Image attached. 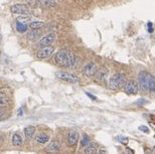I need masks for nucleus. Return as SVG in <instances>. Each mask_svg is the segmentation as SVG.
Returning a JSON list of instances; mask_svg holds the SVG:
<instances>
[{"mask_svg":"<svg viewBox=\"0 0 155 154\" xmlns=\"http://www.w3.org/2000/svg\"><path fill=\"white\" fill-rule=\"evenodd\" d=\"M148 26H149V32H151L152 31V23L149 22L148 23Z\"/></svg>","mask_w":155,"mask_h":154,"instance_id":"nucleus-28","label":"nucleus"},{"mask_svg":"<svg viewBox=\"0 0 155 154\" xmlns=\"http://www.w3.org/2000/svg\"><path fill=\"white\" fill-rule=\"evenodd\" d=\"M28 20H29L28 16H24V15H22L20 17L17 18V21H19V22H23V23H25L26 21H28Z\"/></svg>","mask_w":155,"mask_h":154,"instance_id":"nucleus-22","label":"nucleus"},{"mask_svg":"<svg viewBox=\"0 0 155 154\" xmlns=\"http://www.w3.org/2000/svg\"><path fill=\"white\" fill-rule=\"evenodd\" d=\"M29 28L31 29H41L42 27L45 26V22L43 21H39V20H34V21H31L29 24H28Z\"/></svg>","mask_w":155,"mask_h":154,"instance_id":"nucleus-16","label":"nucleus"},{"mask_svg":"<svg viewBox=\"0 0 155 154\" xmlns=\"http://www.w3.org/2000/svg\"><path fill=\"white\" fill-rule=\"evenodd\" d=\"M46 152L51 154H57L60 151V143L57 141H51L48 144V146L45 148Z\"/></svg>","mask_w":155,"mask_h":154,"instance_id":"nucleus-12","label":"nucleus"},{"mask_svg":"<svg viewBox=\"0 0 155 154\" xmlns=\"http://www.w3.org/2000/svg\"><path fill=\"white\" fill-rule=\"evenodd\" d=\"M108 76H109V71H108L107 68H99L98 71L96 74V80L98 82H105L108 79Z\"/></svg>","mask_w":155,"mask_h":154,"instance_id":"nucleus-10","label":"nucleus"},{"mask_svg":"<svg viewBox=\"0 0 155 154\" xmlns=\"http://www.w3.org/2000/svg\"><path fill=\"white\" fill-rule=\"evenodd\" d=\"M79 133L76 131V130H72L70 131L69 133V136H68V143L70 146H75L77 144L78 141H79Z\"/></svg>","mask_w":155,"mask_h":154,"instance_id":"nucleus-11","label":"nucleus"},{"mask_svg":"<svg viewBox=\"0 0 155 154\" xmlns=\"http://www.w3.org/2000/svg\"><path fill=\"white\" fill-rule=\"evenodd\" d=\"M154 82L155 81L153 76L151 74H149L148 71H142L138 75V84H139L140 89L143 92H149L150 90H152Z\"/></svg>","mask_w":155,"mask_h":154,"instance_id":"nucleus-2","label":"nucleus"},{"mask_svg":"<svg viewBox=\"0 0 155 154\" xmlns=\"http://www.w3.org/2000/svg\"><path fill=\"white\" fill-rule=\"evenodd\" d=\"M138 91H139V84H137V82H135L134 80L127 81L125 87H124V92L127 95H136Z\"/></svg>","mask_w":155,"mask_h":154,"instance_id":"nucleus-6","label":"nucleus"},{"mask_svg":"<svg viewBox=\"0 0 155 154\" xmlns=\"http://www.w3.org/2000/svg\"><path fill=\"white\" fill-rule=\"evenodd\" d=\"M28 25H26L25 23L23 22H19L17 21V23H16V30H17L18 32H20V33H24V32H26V30L28 29Z\"/></svg>","mask_w":155,"mask_h":154,"instance_id":"nucleus-19","label":"nucleus"},{"mask_svg":"<svg viewBox=\"0 0 155 154\" xmlns=\"http://www.w3.org/2000/svg\"><path fill=\"white\" fill-rule=\"evenodd\" d=\"M97 154H106V150L105 149H99L98 151H97Z\"/></svg>","mask_w":155,"mask_h":154,"instance_id":"nucleus-26","label":"nucleus"},{"mask_svg":"<svg viewBox=\"0 0 155 154\" xmlns=\"http://www.w3.org/2000/svg\"><path fill=\"white\" fill-rule=\"evenodd\" d=\"M117 139H118V141L124 143V144H125V143H127V140H128V139L126 138V137H122V136H118Z\"/></svg>","mask_w":155,"mask_h":154,"instance_id":"nucleus-24","label":"nucleus"},{"mask_svg":"<svg viewBox=\"0 0 155 154\" xmlns=\"http://www.w3.org/2000/svg\"><path fill=\"white\" fill-rule=\"evenodd\" d=\"M22 142H23V139H22V137L20 136V134H18V133L13 134V136H12V144L14 145V146H21Z\"/></svg>","mask_w":155,"mask_h":154,"instance_id":"nucleus-17","label":"nucleus"},{"mask_svg":"<svg viewBox=\"0 0 155 154\" xmlns=\"http://www.w3.org/2000/svg\"><path fill=\"white\" fill-rule=\"evenodd\" d=\"M54 40H55V34L48 33V34L44 35V36L39 40L38 45L42 46V48H44V46H49V45H51V43H54Z\"/></svg>","mask_w":155,"mask_h":154,"instance_id":"nucleus-9","label":"nucleus"},{"mask_svg":"<svg viewBox=\"0 0 155 154\" xmlns=\"http://www.w3.org/2000/svg\"><path fill=\"white\" fill-rule=\"evenodd\" d=\"M10 11L13 14H17V15H27L29 14V8L25 4H13L10 6Z\"/></svg>","mask_w":155,"mask_h":154,"instance_id":"nucleus-5","label":"nucleus"},{"mask_svg":"<svg viewBox=\"0 0 155 154\" xmlns=\"http://www.w3.org/2000/svg\"><path fill=\"white\" fill-rule=\"evenodd\" d=\"M97 71H98V68L94 62H89L83 68V74L86 77H94L96 76Z\"/></svg>","mask_w":155,"mask_h":154,"instance_id":"nucleus-8","label":"nucleus"},{"mask_svg":"<svg viewBox=\"0 0 155 154\" xmlns=\"http://www.w3.org/2000/svg\"><path fill=\"white\" fill-rule=\"evenodd\" d=\"M52 1H54V0H52Z\"/></svg>","mask_w":155,"mask_h":154,"instance_id":"nucleus-32","label":"nucleus"},{"mask_svg":"<svg viewBox=\"0 0 155 154\" xmlns=\"http://www.w3.org/2000/svg\"><path fill=\"white\" fill-rule=\"evenodd\" d=\"M146 103H147V101H145V99H140L139 101L136 102L137 105H144V104H146Z\"/></svg>","mask_w":155,"mask_h":154,"instance_id":"nucleus-25","label":"nucleus"},{"mask_svg":"<svg viewBox=\"0 0 155 154\" xmlns=\"http://www.w3.org/2000/svg\"><path fill=\"white\" fill-rule=\"evenodd\" d=\"M55 77L57 79L62 80V81H65V82H68V83H71V84H79L81 82L79 77L73 75L71 73H68V71H57L55 73Z\"/></svg>","mask_w":155,"mask_h":154,"instance_id":"nucleus-4","label":"nucleus"},{"mask_svg":"<svg viewBox=\"0 0 155 154\" xmlns=\"http://www.w3.org/2000/svg\"><path fill=\"white\" fill-rule=\"evenodd\" d=\"M86 95H87V96H89V97H90V98L92 99V100H94V101H95V100H97V98L95 97V96H93V95L89 94V93H87V92H86Z\"/></svg>","mask_w":155,"mask_h":154,"instance_id":"nucleus-27","label":"nucleus"},{"mask_svg":"<svg viewBox=\"0 0 155 154\" xmlns=\"http://www.w3.org/2000/svg\"><path fill=\"white\" fill-rule=\"evenodd\" d=\"M8 102H9L8 93L5 92V89H2L1 93H0V105H1V107H4L5 105H7Z\"/></svg>","mask_w":155,"mask_h":154,"instance_id":"nucleus-15","label":"nucleus"},{"mask_svg":"<svg viewBox=\"0 0 155 154\" xmlns=\"http://www.w3.org/2000/svg\"><path fill=\"white\" fill-rule=\"evenodd\" d=\"M139 130L144 132V133H149V132H150V130H149V128L147 127V126H140Z\"/></svg>","mask_w":155,"mask_h":154,"instance_id":"nucleus-23","label":"nucleus"},{"mask_svg":"<svg viewBox=\"0 0 155 154\" xmlns=\"http://www.w3.org/2000/svg\"><path fill=\"white\" fill-rule=\"evenodd\" d=\"M89 142H90V138H89V136L84 134V136H83V138H82V141H81V145L86 147L89 144Z\"/></svg>","mask_w":155,"mask_h":154,"instance_id":"nucleus-21","label":"nucleus"},{"mask_svg":"<svg viewBox=\"0 0 155 154\" xmlns=\"http://www.w3.org/2000/svg\"><path fill=\"white\" fill-rule=\"evenodd\" d=\"M35 140L38 142V143H41V144H44V143L48 142L49 140V136L48 134H39V135H37L35 137Z\"/></svg>","mask_w":155,"mask_h":154,"instance_id":"nucleus-20","label":"nucleus"},{"mask_svg":"<svg viewBox=\"0 0 155 154\" xmlns=\"http://www.w3.org/2000/svg\"><path fill=\"white\" fill-rule=\"evenodd\" d=\"M154 150H155V146H154Z\"/></svg>","mask_w":155,"mask_h":154,"instance_id":"nucleus-31","label":"nucleus"},{"mask_svg":"<svg viewBox=\"0 0 155 154\" xmlns=\"http://www.w3.org/2000/svg\"><path fill=\"white\" fill-rule=\"evenodd\" d=\"M152 90H153V92L155 93V82H154V84H153V87H152Z\"/></svg>","mask_w":155,"mask_h":154,"instance_id":"nucleus-30","label":"nucleus"},{"mask_svg":"<svg viewBox=\"0 0 155 154\" xmlns=\"http://www.w3.org/2000/svg\"><path fill=\"white\" fill-rule=\"evenodd\" d=\"M35 133V127L34 126H27V127L24 128V135H25L26 138H32V136L34 135Z\"/></svg>","mask_w":155,"mask_h":154,"instance_id":"nucleus-18","label":"nucleus"},{"mask_svg":"<svg viewBox=\"0 0 155 154\" xmlns=\"http://www.w3.org/2000/svg\"><path fill=\"white\" fill-rule=\"evenodd\" d=\"M54 62L63 68H72L76 62V56L73 51H60L54 54Z\"/></svg>","mask_w":155,"mask_h":154,"instance_id":"nucleus-1","label":"nucleus"},{"mask_svg":"<svg viewBox=\"0 0 155 154\" xmlns=\"http://www.w3.org/2000/svg\"><path fill=\"white\" fill-rule=\"evenodd\" d=\"M54 53V48L51 45L49 46H44L41 49L37 51V57L38 60H44V59H48L52 54Z\"/></svg>","mask_w":155,"mask_h":154,"instance_id":"nucleus-7","label":"nucleus"},{"mask_svg":"<svg viewBox=\"0 0 155 154\" xmlns=\"http://www.w3.org/2000/svg\"><path fill=\"white\" fill-rule=\"evenodd\" d=\"M99 145L96 142H91L85 148V154H95L99 150Z\"/></svg>","mask_w":155,"mask_h":154,"instance_id":"nucleus-14","label":"nucleus"},{"mask_svg":"<svg viewBox=\"0 0 155 154\" xmlns=\"http://www.w3.org/2000/svg\"><path fill=\"white\" fill-rule=\"evenodd\" d=\"M18 115H19V116H21V115H22V111H21V109H19V111H18Z\"/></svg>","mask_w":155,"mask_h":154,"instance_id":"nucleus-29","label":"nucleus"},{"mask_svg":"<svg viewBox=\"0 0 155 154\" xmlns=\"http://www.w3.org/2000/svg\"><path fill=\"white\" fill-rule=\"evenodd\" d=\"M126 83H127L126 76L122 73H117L110 78L108 87L112 91H119L121 89H124Z\"/></svg>","mask_w":155,"mask_h":154,"instance_id":"nucleus-3","label":"nucleus"},{"mask_svg":"<svg viewBox=\"0 0 155 154\" xmlns=\"http://www.w3.org/2000/svg\"><path fill=\"white\" fill-rule=\"evenodd\" d=\"M40 35H41L40 29H31L27 33V39L30 40V42H35V40L40 37Z\"/></svg>","mask_w":155,"mask_h":154,"instance_id":"nucleus-13","label":"nucleus"}]
</instances>
